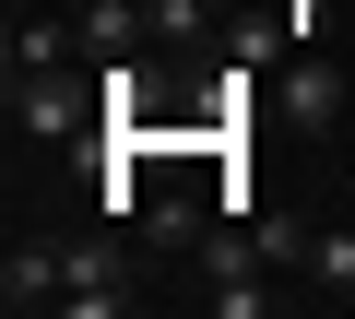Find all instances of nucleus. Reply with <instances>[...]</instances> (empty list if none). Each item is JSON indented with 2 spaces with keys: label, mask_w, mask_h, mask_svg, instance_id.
Returning a JSON list of instances; mask_svg holds the SVG:
<instances>
[{
  "label": "nucleus",
  "mask_w": 355,
  "mask_h": 319,
  "mask_svg": "<svg viewBox=\"0 0 355 319\" xmlns=\"http://www.w3.org/2000/svg\"><path fill=\"white\" fill-rule=\"evenodd\" d=\"M12 130L24 142H83V130H107V95H83L71 71H12Z\"/></svg>",
  "instance_id": "obj_1"
},
{
  "label": "nucleus",
  "mask_w": 355,
  "mask_h": 319,
  "mask_svg": "<svg viewBox=\"0 0 355 319\" xmlns=\"http://www.w3.org/2000/svg\"><path fill=\"white\" fill-rule=\"evenodd\" d=\"M60 307H71V319H119V307H130L107 237H71V248H60Z\"/></svg>",
  "instance_id": "obj_2"
},
{
  "label": "nucleus",
  "mask_w": 355,
  "mask_h": 319,
  "mask_svg": "<svg viewBox=\"0 0 355 319\" xmlns=\"http://www.w3.org/2000/svg\"><path fill=\"white\" fill-rule=\"evenodd\" d=\"M272 107H284V118H296V130H308V142H320V130H331V118H343V71H331V60H320V48H308V60H296V71H284V95H272Z\"/></svg>",
  "instance_id": "obj_3"
},
{
  "label": "nucleus",
  "mask_w": 355,
  "mask_h": 319,
  "mask_svg": "<svg viewBox=\"0 0 355 319\" xmlns=\"http://www.w3.org/2000/svg\"><path fill=\"white\" fill-rule=\"evenodd\" d=\"M142 36H154V0H83V48L95 60H130Z\"/></svg>",
  "instance_id": "obj_4"
},
{
  "label": "nucleus",
  "mask_w": 355,
  "mask_h": 319,
  "mask_svg": "<svg viewBox=\"0 0 355 319\" xmlns=\"http://www.w3.org/2000/svg\"><path fill=\"white\" fill-rule=\"evenodd\" d=\"M0 307H60V248H12L0 260Z\"/></svg>",
  "instance_id": "obj_5"
},
{
  "label": "nucleus",
  "mask_w": 355,
  "mask_h": 319,
  "mask_svg": "<svg viewBox=\"0 0 355 319\" xmlns=\"http://www.w3.org/2000/svg\"><path fill=\"white\" fill-rule=\"evenodd\" d=\"M308 284L320 295H355V225H320L308 237Z\"/></svg>",
  "instance_id": "obj_6"
},
{
  "label": "nucleus",
  "mask_w": 355,
  "mask_h": 319,
  "mask_svg": "<svg viewBox=\"0 0 355 319\" xmlns=\"http://www.w3.org/2000/svg\"><path fill=\"white\" fill-rule=\"evenodd\" d=\"M60 60H71V24H48V12L12 24V71H60Z\"/></svg>",
  "instance_id": "obj_7"
},
{
  "label": "nucleus",
  "mask_w": 355,
  "mask_h": 319,
  "mask_svg": "<svg viewBox=\"0 0 355 319\" xmlns=\"http://www.w3.org/2000/svg\"><path fill=\"white\" fill-rule=\"evenodd\" d=\"M202 295H214V319H261V307H272V284H261V272H214Z\"/></svg>",
  "instance_id": "obj_8"
}]
</instances>
